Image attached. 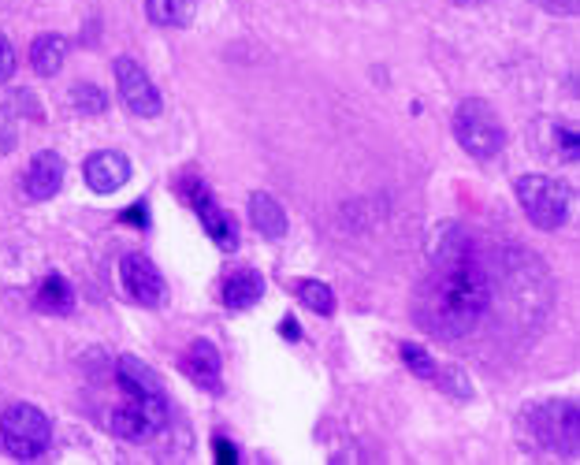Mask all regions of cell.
Listing matches in <instances>:
<instances>
[{
	"label": "cell",
	"instance_id": "cell-24",
	"mask_svg": "<svg viewBox=\"0 0 580 465\" xmlns=\"http://www.w3.org/2000/svg\"><path fill=\"white\" fill-rule=\"evenodd\" d=\"M15 146V131H12V108H0V153H8Z\"/></svg>",
	"mask_w": 580,
	"mask_h": 465
},
{
	"label": "cell",
	"instance_id": "cell-28",
	"mask_svg": "<svg viewBox=\"0 0 580 465\" xmlns=\"http://www.w3.org/2000/svg\"><path fill=\"white\" fill-rule=\"evenodd\" d=\"M543 8L554 15H577V0H543Z\"/></svg>",
	"mask_w": 580,
	"mask_h": 465
},
{
	"label": "cell",
	"instance_id": "cell-4",
	"mask_svg": "<svg viewBox=\"0 0 580 465\" xmlns=\"http://www.w3.org/2000/svg\"><path fill=\"white\" fill-rule=\"evenodd\" d=\"M454 138L458 146L476 160H491L499 157L502 146H506V127L495 116V108L488 101H462L458 112H454Z\"/></svg>",
	"mask_w": 580,
	"mask_h": 465
},
{
	"label": "cell",
	"instance_id": "cell-18",
	"mask_svg": "<svg viewBox=\"0 0 580 465\" xmlns=\"http://www.w3.org/2000/svg\"><path fill=\"white\" fill-rule=\"evenodd\" d=\"M145 12L157 27H186L194 19V0H145Z\"/></svg>",
	"mask_w": 580,
	"mask_h": 465
},
{
	"label": "cell",
	"instance_id": "cell-11",
	"mask_svg": "<svg viewBox=\"0 0 580 465\" xmlns=\"http://www.w3.org/2000/svg\"><path fill=\"white\" fill-rule=\"evenodd\" d=\"M183 372L201 391H212V395L224 391V361H220V350L209 339H194L190 343V350L183 354Z\"/></svg>",
	"mask_w": 580,
	"mask_h": 465
},
{
	"label": "cell",
	"instance_id": "cell-13",
	"mask_svg": "<svg viewBox=\"0 0 580 465\" xmlns=\"http://www.w3.org/2000/svg\"><path fill=\"white\" fill-rule=\"evenodd\" d=\"M116 384L123 387V395H164V380L131 354L116 361Z\"/></svg>",
	"mask_w": 580,
	"mask_h": 465
},
{
	"label": "cell",
	"instance_id": "cell-5",
	"mask_svg": "<svg viewBox=\"0 0 580 465\" xmlns=\"http://www.w3.org/2000/svg\"><path fill=\"white\" fill-rule=\"evenodd\" d=\"M517 201H521V209L532 224L540 227V231H558V227L566 224L569 216V186L562 179H551V175H521L517 179Z\"/></svg>",
	"mask_w": 580,
	"mask_h": 465
},
{
	"label": "cell",
	"instance_id": "cell-8",
	"mask_svg": "<svg viewBox=\"0 0 580 465\" xmlns=\"http://www.w3.org/2000/svg\"><path fill=\"white\" fill-rule=\"evenodd\" d=\"M119 279H123V291L131 294L138 306L145 309H157L164 306L168 298V283L160 276V268L145 257V253H127L119 261Z\"/></svg>",
	"mask_w": 580,
	"mask_h": 465
},
{
	"label": "cell",
	"instance_id": "cell-25",
	"mask_svg": "<svg viewBox=\"0 0 580 465\" xmlns=\"http://www.w3.org/2000/svg\"><path fill=\"white\" fill-rule=\"evenodd\" d=\"M123 220L131 227H149V205L145 201H138V205H131L127 213H123Z\"/></svg>",
	"mask_w": 580,
	"mask_h": 465
},
{
	"label": "cell",
	"instance_id": "cell-10",
	"mask_svg": "<svg viewBox=\"0 0 580 465\" xmlns=\"http://www.w3.org/2000/svg\"><path fill=\"white\" fill-rule=\"evenodd\" d=\"M82 179L90 186L93 194H116L123 186L131 183V160L116 153V149H101L86 157V168H82Z\"/></svg>",
	"mask_w": 580,
	"mask_h": 465
},
{
	"label": "cell",
	"instance_id": "cell-20",
	"mask_svg": "<svg viewBox=\"0 0 580 465\" xmlns=\"http://www.w3.org/2000/svg\"><path fill=\"white\" fill-rule=\"evenodd\" d=\"M67 97H71V108H75V112H86V116H97V112H105L108 108L105 90H97L90 82H75Z\"/></svg>",
	"mask_w": 580,
	"mask_h": 465
},
{
	"label": "cell",
	"instance_id": "cell-3",
	"mask_svg": "<svg viewBox=\"0 0 580 465\" xmlns=\"http://www.w3.org/2000/svg\"><path fill=\"white\" fill-rule=\"evenodd\" d=\"M0 443L15 462H34L53 447V421L38 406L15 402L0 417Z\"/></svg>",
	"mask_w": 580,
	"mask_h": 465
},
{
	"label": "cell",
	"instance_id": "cell-7",
	"mask_svg": "<svg viewBox=\"0 0 580 465\" xmlns=\"http://www.w3.org/2000/svg\"><path fill=\"white\" fill-rule=\"evenodd\" d=\"M116 86H119V97H123V105L131 108L134 116H145V120H153L160 116V90L153 86V79L145 75V67L131 56H119L116 60Z\"/></svg>",
	"mask_w": 580,
	"mask_h": 465
},
{
	"label": "cell",
	"instance_id": "cell-16",
	"mask_svg": "<svg viewBox=\"0 0 580 465\" xmlns=\"http://www.w3.org/2000/svg\"><path fill=\"white\" fill-rule=\"evenodd\" d=\"M67 60V41L60 34H38L30 45V64L38 75H56Z\"/></svg>",
	"mask_w": 580,
	"mask_h": 465
},
{
	"label": "cell",
	"instance_id": "cell-22",
	"mask_svg": "<svg viewBox=\"0 0 580 465\" xmlns=\"http://www.w3.org/2000/svg\"><path fill=\"white\" fill-rule=\"evenodd\" d=\"M435 384L443 387V391H450L454 399H473V384L465 380V372L458 369V365H443V369H435V376H432Z\"/></svg>",
	"mask_w": 580,
	"mask_h": 465
},
{
	"label": "cell",
	"instance_id": "cell-1",
	"mask_svg": "<svg viewBox=\"0 0 580 465\" xmlns=\"http://www.w3.org/2000/svg\"><path fill=\"white\" fill-rule=\"evenodd\" d=\"M491 309V279L473 257V242L458 227L443 235V246L432 250V268L424 272L413 294V313L424 332L458 343L473 335Z\"/></svg>",
	"mask_w": 580,
	"mask_h": 465
},
{
	"label": "cell",
	"instance_id": "cell-6",
	"mask_svg": "<svg viewBox=\"0 0 580 465\" xmlns=\"http://www.w3.org/2000/svg\"><path fill=\"white\" fill-rule=\"evenodd\" d=\"M168 421H172V410L164 395H127V402L108 417L112 432L127 443H149L168 428Z\"/></svg>",
	"mask_w": 580,
	"mask_h": 465
},
{
	"label": "cell",
	"instance_id": "cell-27",
	"mask_svg": "<svg viewBox=\"0 0 580 465\" xmlns=\"http://www.w3.org/2000/svg\"><path fill=\"white\" fill-rule=\"evenodd\" d=\"M279 335L290 339V343H298V339H302V324H298L294 317H283L279 320Z\"/></svg>",
	"mask_w": 580,
	"mask_h": 465
},
{
	"label": "cell",
	"instance_id": "cell-17",
	"mask_svg": "<svg viewBox=\"0 0 580 465\" xmlns=\"http://www.w3.org/2000/svg\"><path fill=\"white\" fill-rule=\"evenodd\" d=\"M34 302H38L41 313H60V317H64V313L75 309V291H71V283H67L64 276H56L53 272V276L41 279L38 298H34Z\"/></svg>",
	"mask_w": 580,
	"mask_h": 465
},
{
	"label": "cell",
	"instance_id": "cell-9",
	"mask_svg": "<svg viewBox=\"0 0 580 465\" xmlns=\"http://www.w3.org/2000/svg\"><path fill=\"white\" fill-rule=\"evenodd\" d=\"M183 198L194 205V213L201 216V224H205V235H209L220 250H235L238 246V227H235V216L220 209L216 198L209 194V186L198 183V179H186L183 183Z\"/></svg>",
	"mask_w": 580,
	"mask_h": 465
},
{
	"label": "cell",
	"instance_id": "cell-21",
	"mask_svg": "<svg viewBox=\"0 0 580 465\" xmlns=\"http://www.w3.org/2000/svg\"><path fill=\"white\" fill-rule=\"evenodd\" d=\"M398 358L406 361L409 369L417 372L421 380H432V376H435V369H439V361H435L432 354H428V350H424L421 343H402V346H398Z\"/></svg>",
	"mask_w": 580,
	"mask_h": 465
},
{
	"label": "cell",
	"instance_id": "cell-2",
	"mask_svg": "<svg viewBox=\"0 0 580 465\" xmlns=\"http://www.w3.org/2000/svg\"><path fill=\"white\" fill-rule=\"evenodd\" d=\"M521 428H525L528 447L547 454H562V458H577L580 413L573 399H547L540 406H532L521 417Z\"/></svg>",
	"mask_w": 580,
	"mask_h": 465
},
{
	"label": "cell",
	"instance_id": "cell-12",
	"mask_svg": "<svg viewBox=\"0 0 580 465\" xmlns=\"http://www.w3.org/2000/svg\"><path fill=\"white\" fill-rule=\"evenodd\" d=\"M64 157L53 153V149H41L38 157L30 160L27 175H23V186H27V198L34 201H49L64 186Z\"/></svg>",
	"mask_w": 580,
	"mask_h": 465
},
{
	"label": "cell",
	"instance_id": "cell-23",
	"mask_svg": "<svg viewBox=\"0 0 580 465\" xmlns=\"http://www.w3.org/2000/svg\"><path fill=\"white\" fill-rule=\"evenodd\" d=\"M12 75H15V49H12V41L0 34V86L12 79Z\"/></svg>",
	"mask_w": 580,
	"mask_h": 465
},
{
	"label": "cell",
	"instance_id": "cell-15",
	"mask_svg": "<svg viewBox=\"0 0 580 465\" xmlns=\"http://www.w3.org/2000/svg\"><path fill=\"white\" fill-rule=\"evenodd\" d=\"M250 220L264 239H283L287 235V213H283V205L272 194H264V190H257L250 198Z\"/></svg>",
	"mask_w": 580,
	"mask_h": 465
},
{
	"label": "cell",
	"instance_id": "cell-26",
	"mask_svg": "<svg viewBox=\"0 0 580 465\" xmlns=\"http://www.w3.org/2000/svg\"><path fill=\"white\" fill-rule=\"evenodd\" d=\"M212 451H216V462L220 465H235L238 462V451L227 443V439H216V443H212Z\"/></svg>",
	"mask_w": 580,
	"mask_h": 465
},
{
	"label": "cell",
	"instance_id": "cell-19",
	"mask_svg": "<svg viewBox=\"0 0 580 465\" xmlns=\"http://www.w3.org/2000/svg\"><path fill=\"white\" fill-rule=\"evenodd\" d=\"M294 291H298L305 309H313L320 317H331V313H335V291H331L324 279H298Z\"/></svg>",
	"mask_w": 580,
	"mask_h": 465
},
{
	"label": "cell",
	"instance_id": "cell-14",
	"mask_svg": "<svg viewBox=\"0 0 580 465\" xmlns=\"http://www.w3.org/2000/svg\"><path fill=\"white\" fill-rule=\"evenodd\" d=\"M264 298V276L253 272V268H242V272H231L224 279V306L227 309H250Z\"/></svg>",
	"mask_w": 580,
	"mask_h": 465
}]
</instances>
